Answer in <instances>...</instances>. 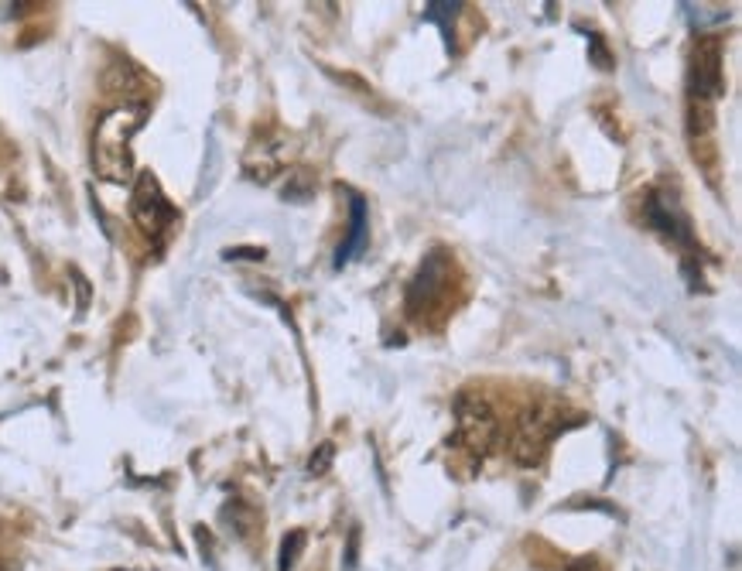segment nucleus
Instances as JSON below:
<instances>
[{
  "label": "nucleus",
  "instance_id": "nucleus-1",
  "mask_svg": "<svg viewBox=\"0 0 742 571\" xmlns=\"http://www.w3.org/2000/svg\"><path fill=\"white\" fill-rule=\"evenodd\" d=\"M140 127L138 110H113L106 113L93 134V168L106 182H127L134 174L130 138Z\"/></svg>",
  "mask_w": 742,
  "mask_h": 571
},
{
  "label": "nucleus",
  "instance_id": "nucleus-2",
  "mask_svg": "<svg viewBox=\"0 0 742 571\" xmlns=\"http://www.w3.org/2000/svg\"><path fill=\"white\" fill-rule=\"evenodd\" d=\"M451 274H455V260L445 250L428 254L425 263H421V271L415 274V281L407 284V312L425 322L432 312L449 308Z\"/></svg>",
  "mask_w": 742,
  "mask_h": 571
},
{
  "label": "nucleus",
  "instance_id": "nucleus-3",
  "mask_svg": "<svg viewBox=\"0 0 742 571\" xmlns=\"http://www.w3.org/2000/svg\"><path fill=\"white\" fill-rule=\"evenodd\" d=\"M130 212H134V223L151 236L155 243H161L168 236V229L174 226V206L168 202V195L161 192L155 174H140L138 189H134V202H130Z\"/></svg>",
  "mask_w": 742,
  "mask_h": 571
},
{
  "label": "nucleus",
  "instance_id": "nucleus-4",
  "mask_svg": "<svg viewBox=\"0 0 742 571\" xmlns=\"http://www.w3.org/2000/svg\"><path fill=\"white\" fill-rule=\"evenodd\" d=\"M722 41L719 38H702L694 45V62H691V100L705 103L722 96Z\"/></svg>",
  "mask_w": 742,
  "mask_h": 571
},
{
  "label": "nucleus",
  "instance_id": "nucleus-5",
  "mask_svg": "<svg viewBox=\"0 0 742 571\" xmlns=\"http://www.w3.org/2000/svg\"><path fill=\"white\" fill-rule=\"evenodd\" d=\"M455 415H459V438L466 442L472 451H483L496 442V415L489 411V404L483 397H472V394H462L455 400Z\"/></svg>",
  "mask_w": 742,
  "mask_h": 571
},
{
  "label": "nucleus",
  "instance_id": "nucleus-6",
  "mask_svg": "<svg viewBox=\"0 0 742 571\" xmlns=\"http://www.w3.org/2000/svg\"><path fill=\"white\" fill-rule=\"evenodd\" d=\"M647 223L654 226L660 236H667L671 243H677L681 250H688V254H691L694 240H691L688 216L681 212L677 199H671L667 192H654V195L647 199Z\"/></svg>",
  "mask_w": 742,
  "mask_h": 571
},
{
  "label": "nucleus",
  "instance_id": "nucleus-7",
  "mask_svg": "<svg viewBox=\"0 0 742 571\" xmlns=\"http://www.w3.org/2000/svg\"><path fill=\"white\" fill-rule=\"evenodd\" d=\"M366 240H370L366 202H362L360 195L349 192V233H345V240L339 243V250H335V267H345L353 257H360L362 250H366Z\"/></svg>",
  "mask_w": 742,
  "mask_h": 571
},
{
  "label": "nucleus",
  "instance_id": "nucleus-8",
  "mask_svg": "<svg viewBox=\"0 0 742 571\" xmlns=\"http://www.w3.org/2000/svg\"><path fill=\"white\" fill-rule=\"evenodd\" d=\"M459 14H462V4H428V7H425V21H432V24L442 28L449 52L455 49V18H459Z\"/></svg>",
  "mask_w": 742,
  "mask_h": 571
},
{
  "label": "nucleus",
  "instance_id": "nucleus-9",
  "mask_svg": "<svg viewBox=\"0 0 742 571\" xmlns=\"http://www.w3.org/2000/svg\"><path fill=\"white\" fill-rule=\"evenodd\" d=\"M301 548H305V531H291V534L284 537V544H281V565H277V568L291 571L294 565H298Z\"/></svg>",
  "mask_w": 742,
  "mask_h": 571
},
{
  "label": "nucleus",
  "instance_id": "nucleus-10",
  "mask_svg": "<svg viewBox=\"0 0 742 571\" xmlns=\"http://www.w3.org/2000/svg\"><path fill=\"white\" fill-rule=\"evenodd\" d=\"M328 459H332V445H322V455L311 459V472H322V468L328 466Z\"/></svg>",
  "mask_w": 742,
  "mask_h": 571
}]
</instances>
